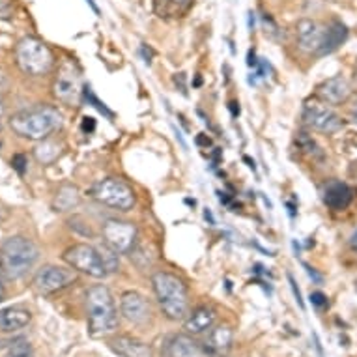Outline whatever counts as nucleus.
Listing matches in <instances>:
<instances>
[{
	"mask_svg": "<svg viewBox=\"0 0 357 357\" xmlns=\"http://www.w3.org/2000/svg\"><path fill=\"white\" fill-rule=\"evenodd\" d=\"M62 126V112L56 107L38 105L10 116L13 133L26 141H45Z\"/></svg>",
	"mask_w": 357,
	"mask_h": 357,
	"instance_id": "1",
	"label": "nucleus"
},
{
	"mask_svg": "<svg viewBox=\"0 0 357 357\" xmlns=\"http://www.w3.org/2000/svg\"><path fill=\"white\" fill-rule=\"evenodd\" d=\"M40 258V249L24 236L8 238L0 245V271L6 279L15 281L29 273Z\"/></svg>",
	"mask_w": 357,
	"mask_h": 357,
	"instance_id": "2",
	"label": "nucleus"
},
{
	"mask_svg": "<svg viewBox=\"0 0 357 357\" xmlns=\"http://www.w3.org/2000/svg\"><path fill=\"white\" fill-rule=\"evenodd\" d=\"M88 331L92 337H103L118 328V312L111 290L105 284H96L86 292Z\"/></svg>",
	"mask_w": 357,
	"mask_h": 357,
	"instance_id": "3",
	"label": "nucleus"
},
{
	"mask_svg": "<svg viewBox=\"0 0 357 357\" xmlns=\"http://www.w3.org/2000/svg\"><path fill=\"white\" fill-rule=\"evenodd\" d=\"M152 284L159 307L163 309L167 318L182 320L188 317L189 296L182 279H178L174 273L169 271H158L152 277Z\"/></svg>",
	"mask_w": 357,
	"mask_h": 357,
	"instance_id": "4",
	"label": "nucleus"
},
{
	"mask_svg": "<svg viewBox=\"0 0 357 357\" xmlns=\"http://www.w3.org/2000/svg\"><path fill=\"white\" fill-rule=\"evenodd\" d=\"M15 62L19 70L26 75L41 77L53 70L54 54L47 43H43L34 36H26L15 45Z\"/></svg>",
	"mask_w": 357,
	"mask_h": 357,
	"instance_id": "5",
	"label": "nucleus"
},
{
	"mask_svg": "<svg viewBox=\"0 0 357 357\" xmlns=\"http://www.w3.org/2000/svg\"><path fill=\"white\" fill-rule=\"evenodd\" d=\"M90 197L96 202L118 211L133 210L137 202L133 188L120 178H105V180L94 183V188L90 189Z\"/></svg>",
	"mask_w": 357,
	"mask_h": 357,
	"instance_id": "6",
	"label": "nucleus"
},
{
	"mask_svg": "<svg viewBox=\"0 0 357 357\" xmlns=\"http://www.w3.org/2000/svg\"><path fill=\"white\" fill-rule=\"evenodd\" d=\"M64 260L71 270L86 273V275L94 277V279H105V277L109 275L105 264L101 260L100 251H98V247L94 245L77 243V245L70 247V249L64 252Z\"/></svg>",
	"mask_w": 357,
	"mask_h": 357,
	"instance_id": "7",
	"label": "nucleus"
},
{
	"mask_svg": "<svg viewBox=\"0 0 357 357\" xmlns=\"http://www.w3.org/2000/svg\"><path fill=\"white\" fill-rule=\"evenodd\" d=\"M53 96L64 105H77L82 98L81 71L75 62L64 60L53 81Z\"/></svg>",
	"mask_w": 357,
	"mask_h": 357,
	"instance_id": "8",
	"label": "nucleus"
},
{
	"mask_svg": "<svg viewBox=\"0 0 357 357\" xmlns=\"http://www.w3.org/2000/svg\"><path fill=\"white\" fill-rule=\"evenodd\" d=\"M303 123L318 133H337L342 128V118L324 101H307L303 107Z\"/></svg>",
	"mask_w": 357,
	"mask_h": 357,
	"instance_id": "9",
	"label": "nucleus"
},
{
	"mask_svg": "<svg viewBox=\"0 0 357 357\" xmlns=\"http://www.w3.org/2000/svg\"><path fill=\"white\" fill-rule=\"evenodd\" d=\"M103 241L111 245L118 255H129L135 249L137 227L129 221L109 219L103 225Z\"/></svg>",
	"mask_w": 357,
	"mask_h": 357,
	"instance_id": "10",
	"label": "nucleus"
},
{
	"mask_svg": "<svg viewBox=\"0 0 357 357\" xmlns=\"http://www.w3.org/2000/svg\"><path fill=\"white\" fill-rule=\"evenodd\" d=\"M75 273L71 270H66V268H60V266H43L38 273H36L34 281H32V287L40 296H51V294H56L60 290H64L70 284L75 282Z\"/></svg>",
	"mask_w": 357,
	"mask_h": 357,
	"instance_id": "11",
	"label": "nucleus"
},
{
	"mask_svg": "<svg viewBox=\"0 0 357 357\" xmlns=\"http://www.w3.org/2000/svg\"><path fill=\"white\" fill-rule=\"evenodd\" d=\"M324 32H326V29H322L312 19H301V21H298V24H296V38H298L299 49L305 51V53L317 54L320 51V45H322Z\"/></svg>",
	"mask_w": 357,
	"mask_h": 357,
	"instance_id": "12",
	"label": "nucleus"
},
{
	"mask_svg": "<svg viewBox=\"0 0 357 357\" xmlns=\"http://www.w3.org/2000/svg\"><path fill=\"white\" fill-rule=\"evenodd\" d=\"M123 318L131 324H144L150 318V303L139 292H126L120 301Z\"/></svg>",
	"mask_w": 357,
	"mask_h": 357,
	"instance_id": "13",
	"label": "nucleus"
},
{
	"mask_svg": "<svg viewBox=\"0 0 357 357\" xmlns=\"http://www.w3.org/2000/svg\"><path fill=\"white\" fill-rule=\"evenodd\" d=\"M317 96L320 98V101L328 103V105H340L350 96V84L344 77H331L317 88Z\"/></svg>",
	"mask_w": 357,
	"mask_h": 357,
	"instance_id": "14",
	"label": "nucleus"
},
{
	"mask_svg": "<svg viewBox=\"0 0 357 357\" xmlns=\"http://www.w3.org/2000/svg\"><path fill=\"white\" fill-rule=\"evenodd\" d=\"M354 195H356V191L348 183L333 180V182H329L326 185V189H324V202H326L329 210L342 211L351 204Z\"/></svg>",
	"mask_w": 357,
	"mask_h": 357,
	"instance_id": "15",
	"label": "nucleus"
},
{
	"mask_svg": "<svg viewBox=\"0 0 357 357\" xmlns=\"http://www.w3.org/2000/svg\"><path fill=\"white\" fill-rule=\"evenodd\" d=\"M30 324V312L23 307H8L0 310V331L13 333Z\"/></svg>",
	"mask_w": 357,
	"mask_h": 357,
	"instance_id": "16",
	"label": "nucleus"
},
{
	"mask_svg": "<svg viewBox=\"0 0 357 357\" xmlns=\"http://www.w3.org/2000/svg\"><path fill=\"white\" fill-rule=\"evenodd\" d=\"M213 322H215V310L211 307H199L185 320V331L189 335H200L210 331Z\"/></svg>",
	"mask_w": 357,
	"mask_h": 357,
	"instance_id": "17",
	"label": "nucleus"
},
{
	"mask_svg": "<svg viewBox=\"0 0 357 357\" xmlns=\"http://www.w3.org/2000/svg\"><path fill=\"white\" fill-rule=\"evenodd\" d=\"M346 36H348L346 24L340 23V21H331L326 32H324L322 45H320V51L317 53L318 56H326V54L337 51L342 45V41L346 40Z\"/></svg>",
	"mask_w": 357,
	"mask_h": 357,
	"instance_id": "18",
	"label": "nucleus"
},
{
	"mask_svg": "<svg viewBox=\"0 0 357 357\" xmlns=\"http://www.w3.org/2000/svg\"><path fill=\"white\" fill-rule=\"evenodd\" d=\"M230 344H232V329L229 326H217L210 329V335L206 339V351L213 356H222L225 351H229Z\"/></svg>",
	"mask_w": 357,
	"mask_h": 357,
	"instance_id": "19",
	"label": "nucleus"
},
{
	"mask_svg": "<svg viewBox=\"0 0 357 357\" xmlns=\"http://www.w3.org/2000/svg\"><path fill=\"white\" fill-rule=\"evenodd\" d=\"M111 348L122 357H150V348L141 340L131 337H116L111 340Z\"/></svg>",
	"mask_w": 357,
	"mask_h": 357,
	"instance_id": "20",
	"label": "nucleus"
},
{
	"mask_svg": "<svg viewBox=\"0 0 357 357\" xmlns=\"http://www.w3.org/2000/svg\"><path fill=\"white\" fill-rule=\"evenodd\" d=\"M170 357H202V348L189 335H176L169 344Z\"/></svg>",
	"mask_w": 357,
	"mask_h": 357,
	"instance_id": "21",
	"label": "nucleus"
},
{
	"mask_svg": "<svg viewBox=\"0 0 357 357\" xmlns=\"http://www.w3.org/2000/svg\"><path fill=\"white\" fill-rule=\"evenodd\" d=\"M81 202V195H79V189L75 185H70L66 183L56 191L53 200V208L56 211H70L73 208H77Z\"/></svg>",
	"mask_w": 357,
	"mask_h": 357,
	"instance_id": "22",
	"label": "nucleus"
},
{
	"mask_svg": "<svg viewBox=\"0 0 357 357\" xmlns=\"http://www.w3.org/2000/svg\"><path fill=\"white\" fill-rule=\"evenodd\" d=\"M195 0H155V10L161 17H183Z\"/></svg>",
	"mask_w": 357,
	"mask_h": 357,
	"instance_id": "23",
	"label": "nucleus"
},
{
	"mask_svg": "<svg viewBox=\"0 0 357 357\" xmlns=\"http://www.w3.org/2000/svg\"><path fill=\"white\" fill-rule=\"evenodd\" d=\"M59 155H60V144L54 141H47V139H45L41 144H38V146L34 148V158L38 159L41 165L53 163L54 159L59 158Z\"/></svg>",
	"mask_w": 357,
	"mask_h": 357,
	"instance_id": "24",
	"label": "nucleus"
},
{
	"mask_svg": "<svg viewBox=\"0 0 357 357\" xmlns=\"http://www.w3.org/2000/svg\"><path fill=\"white\" fill-rule=\"evenodd\" d=\"M98 251H100L101 260H103V264H105L107 271H109V273H116L118 268H120V258H118L120 255H118L111 245H107L105 241L98 247Z\"/></svg>",
	"mask_w": 357,
	"mask_h": 357,
	"instance_id": "25",
	"label": "nucleus"
},
{
	"mask_svg": "<svg viewBox=\"0 0 357 357\" xmlns=\"http://www.w3.org/2000/svg\"><path fill=\"white\" fill-rule=\"evenodd\" d=\"M4 357H34V351H32V346H30L29 340L15 339L13 342H10Z\"/></svg>",
	"mask_w": 357,
	"mask_h": 357,
	"instance_id": "26",
	"label": "nucleus"
},
{
	"mask_svg": "<svg viewBox=\"0 0 357 357\" xmlns=\"http://www.w3.org/2000/svg\"><path fill=\"white\" fill-rule=\"evenodd\" d=\"M82 98H84V100L88 101V105L96 107V109H98V111H100V112H103V114H105V116L109 118V120H112V118H114V112H112L111 109H109V107H107L105 103H103V101H100V98H98V96H96L94 92H92V88H90V86L82 88Z\"/></svg>",
	"mask_w": 357,
	"mask_h": 357,
	"instance_id": "27",
	"label": "nucleus"
},
{
	"mask_svg": "<svg viewBox=\"0 0 357 357\" xmlns=\"http://www.w3.org/2000/svg\"><path fill=\"white\" fill-rule=\"evenodd\" d=\"M298 144L305 153H309L312 158H322V150H320V146L317 144V141H314L312 137L307 135V133H299Z\"/></svg>",
	"mask_w": 357,
	"mask_h": 357,
	"instance_id": "28",
	"label": "nucleus"
},
{
	"mask_svg": "<svg viewBox=\"0 0 357 357\" xmlns=\"http://www.w3.org/2000/svg\"><path fill=\"white\" fill-rule=\"evenodd\" d=\"M12 167L17 170L19 174L23 176L24 170H26V158H24L23 153H17V155H13L12 159Z\"/></svg>",
	"mask_w": 357,
	"mask_h": 357,
	"instance_id": "29",
	"label": "nucleus"
},
{
	"mask_svg": "<svg viewBox=\"0 0 357 357\" xmlns=\"http://www.w3.org/2000/svg\"><path fill=\"white\" fill-rule=\"evenodd\" d=\"M288 282H290V288H292L294 292V298H296V301H298V305L301 307V309H305V303H303V298H301V290L298 288V282H296V279H294L290 273H288Z\"/></svg>",
	"mask_w": 357,
	"mask_h": 357,
	"instance_id": "30",
	"label": "nucleus"
},
{
	"mask_svg": "<svg viewBox=\"0 0 357 357\" xmlns=\"http://www.w3.org/2000/svg\"><path fill=\"white\" fill-rule=\"evenodd\" d=\"M310 303L317 309H324V307H328V298L322 292H312L310 294Z\"/></svg>",
	"mask_w": 357,
	"mask_h": 357,
	"instance_id": "31",
	"label": "nucleus"
},
{
	"mask_svg": "<svg viewBox=\"0 0 357 357\" xmlns=\"http://www.w3.org/2000/svg\"><path fill=\"white\" fill-rule=\"evenodd\" d=\"M12 0H0V19H10L12 17Z\"/></svg>",
	"mask_w": 357,
	"mask_h": 357,
	"instance_id": "32",
	"label": "nucleus"
},
{
	"mask_svg": "<svg viewBox=\"0 0 357 357\" xmlns=\"http://www.w3.org/2000/svg\"><path fill=\"white\" fill-rule=\"evenodd\" d=\"M141 54H142V59H144V62L146 64H152V49L148 47V45H142L141 47Z\"/></svg>",
	"mask_w": 357,
	"mask_h": 357,
	"instance_id": "33",
	"label": "nucleus"
},
{
	"mask_svg": "<svg viewBox=\"0 0 357 357\" xmlns=\"http://www.w3.org/2000/svg\"><path fill=\"white\" fill-rule=\"evenodd\" d=\"M82 129H84V131H88V133H92V131H94L96 129V120L94 118H84V122H82Z\"/></svg>",
	"mask_w": 357,
	"mask_h": 357,
	"instance_id": "34",
	"label": "nucleus"
},
{
	"mask_svg": "<svg viewBox=\"0 0 357 357\" xmlns=\"http://www.w3.org/2000/svg\"><path fill=\"white\" fill-rule=\"evenodd\" d=\"M258 64H260V62H258V60H257V54H255V51H249V56H247V66H249V68H255V70H257Z\"/></svg>",
	"mask_w": 357,
	"mask_h": 357,
	"instance_id": "35",
	"label": "nucleus"
},
{
	"mask_svg": "<svg viewBox=\"0 0 357 357\" xmlns=\"http://www.w3.org/2000/svg\"><path fill=\"white\" fill-rule=\"evenodd\" d=\"M230 112H232V116H238V114H240V103H236V101H232V103H230Z\"/></svg>",
	"mask_w": 357,
	"mask_h": 357,
	"instance_id": "36",
	"label": "nucleus"
},
{
	"mask_svg": "<svg viewBox=\"0 0 357 357\" xmlns=\"http://www.w3.org/2000/svg\"><path fill=\"white\" fill-rule=\"evenodd\" d=\"M305 270H307V273H309V275L312 277V279H314V281L320 282V275H317V271L312 270V268H310V266H307V264H305Z\"/></svg>",
	"mask_w": 357,
	"mask_h": 357,
	"instance_id": "37",
	"label": "nucleus"
},
{
	"mask_svg": "<svg viewBox=\"0 0 357 357\" xmlns=\"http://www.w3.org/2000/svg\"><path fill=\"white\" fill-rule=\"evenodd\" d=\"M204 219H206V221H208V222H210L211 227L215 225V219H213V215H211V211L208 210V208H206V210H204Z\"/></svg>",
	"mask_w": 357,
	"mask_h": 357,
	"instance_id": "38",
	"label": "nucleus"
},
{
	"mask_svg": "<svg viewBox=\"0 0 357 357\" xmlns=\"http://www.w3.org/2000/svg\"><path fill=\"white\" fill-rule=\"evenodd\" d=\"M86 4H88V6H90V8H92V10H94V13H96V15H100V8H98V4H96V2H94V0H86Z\"/></svg>",
	"mask_w": 357,
	"mask_h": 357,
	"instance_id": "39",
	"label": "nucleus"
},
{
	"mask_svg": "<svg viewBox=\"0 0 357 357\" xmlns=\"http://www.w3.org/2000/svg\"><path fill=\"white\" fill-rule=\"evenodd\" d=\"M350 245H351V249H354V251L357 252V230H356V232H354V236H351Z\"/></svg>",
	"mask_w": 357,
	"mask_h": 357,
	"instance_id": "40",
	"label": "nucleus"
},
{
	"mask_svg": "<svg viewBox=\"0 0 357 357\" xmlns=\"http://www.w3.org/2000/svg\"><path fill=\"white\" fill-rule=\"evenodd\" d=\"M249 29H255V13L249 12Z\"/></svg>",
	"mask_w": 357,
	"mask_h": 357,
	"instance_id": "41",
	"label": "nucleus"
},
{
	"mask_svg": "<svg viewBox=\"0 0 357 357\" xmlns=\"http://www.w3.org/2000/svg\"><path fill=\"white\" fill-rule=\"evenodd\" d=\"M4 112V101H2V96H0V114Z\"/></svg>",
	"mask_w": 357,
	"mask_h": 357,
	"instance_id": "42",
	"label": "nucleus"
},
{
	"mask_svg": "<svg viewBox=\"0 0 357 357\" xmlns=\"http://www.w3.org/2000/svg\"><path fill=\"white\" fill-rule=\"evenodd\" d=\"M4 298V288H2V282H0V301Z\"/></svg>",
	"mask_w": 357,
	"mask_h": 357,
	"instance_id": "43",
	"label": "nucleus"
},
{
	"mask_svg": "<svg viewBox=\"0 0 357 357\" xmlns=\"http://www.w3.org/2000/svg\"><path fill=\"white\" fill-rule=\"evenodd\" d=\"M354 79H356V82H357V64H356V71H354Z\"/></svg>",
	"mask_w": 357,
	"mask_h": 357,
	"instance_id": "44",
	"label": "nucleus"
},
{
	"mask_svg": "<svg viewBox=\"0 0 357 357\" xmlns=\"http://www.w3.org/2000/svg\"><path fill=\"white\" fill-rule=\"evenodd\" d=\"M0 129H2V120H0Z\"/></svg>",
	"mask_w": 357,
	"mask_h": 357,
	"instance_id": "45",
	"label": "nucleus"
}]
</instances>
